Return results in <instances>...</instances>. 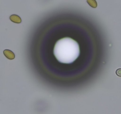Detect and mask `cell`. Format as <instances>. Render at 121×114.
Listing matches in <instances>:
<instances>
[{"label": "cell", "instance_id": "1", "mask_svg": "<svg viewBox=\"0 0 121 114\" xmlns=\"http://www.w3.org/2000/svg\"><path fill=\"white\" fill-rule=\"evenodd\" d=\"M4 55L9 60H14L15 58V55L9 49H5L4 51Z\"/></svg>", "mask_w": 121, "mask_h": 114}, {"label": "cell", "instance_id": "2", "mask_svg": "<svg viewBox=\"0 0 121 114\" xmlns=\"http://www.w3.org/2000/svg\"><path fill=\"white\" fill-rule=\"evenodd\" d=\"M10 19L11 22H13V23H17V24L21 23V22H22V19H21L20 17L16 14L11 15L10 17Z\"/></svg>", "mask_w": 121, "mask_h": 114}, {"label": "cell", "instance_id": "3", "mask_svg": "<svg viewBox=\"0 0 121 114\" xmlns=\"http://www.w3.org/2000/svg\"><path fill=\"white\" fill-rule=\"evenodd\" d=\"M88 5L92 8H96L97 7V3L96 0H87Z\"/></svg>", "mask_w": 121, "mask_h": 114}, {"label": "cell", "instance_id": "4", "mask_svg": "<svg viewBox=\"0 0 121 114\" xmlns=\"http://www.w3.org/2000/svg\"><path fill=\"white\" fill-rule=\"evenodd\" d=\"M116 74L117 76L121 77V68H119V69L116 70Z\"/></svg>", "mask_w": 121, "mask_h": 114}]
</instances>
